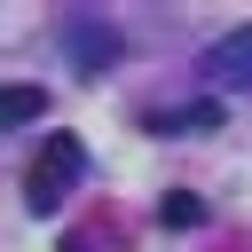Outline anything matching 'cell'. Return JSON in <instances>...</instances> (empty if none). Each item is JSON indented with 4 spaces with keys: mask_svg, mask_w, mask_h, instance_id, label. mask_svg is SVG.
Instances as JSON below:
<instances>
[{
    "mask_svg": "<svg viewBox=\"0 0 252 252\" xmlns=\"http://www.w3.org/2000/svg\"><path fill=\"white\" fill-rule=\"evenodd\" d=\"M87 173V150H79V134H47L39 142V158H32V173H24V205L32 213H55L63 197H71V181Z\"/></svg>",
    "mask_w": 252,
    "mask_h": 252,
    "instance_id": "obj_1",
    "label": "cell"
},
{
    "mask_svg": "<svg viewBox=\"0 0 252 252\" xmlns=\"http://www.w3.org/2000/svg\"><path fill=\"white\" fill-rule=\"evenodd\" d=\"M205 71H213L220 87H252V24H236L228 39H213V55H205Z\"/></svg>",
    "mask_w": 252,
    "mask_h": 252,
    "instance_id": "obj_2",
    "label": "cell"
},
{
    "mask_svg": "<svg viewBox=\"0 0 252 252\" xmlns=\"http://www.w3.org/2000/svg\"><path fill=\"white\" fill-rule=\"evenodd\" d=\"M220 102H181V110H150V134H213Z\"/></svg>",
    "mask_w": 252,
    "mask_h": 252,
    "instance_id": "obj_3",
    "label": "cell"
},
{
    "mask_svg": "<svg viewBox=\"0 0 252 252\" xmlns=\"http://www.w3.org/2000/svg\"><path fill=\"white\" fill-rule=\"evenodd\" d=\"M71 47L87 55V71H102V63H118V47H126V39H118V32H102V24H71Z\"/></svg>",
    "mask_w": 252,
    "mask_h": 252,
    "instance_id": "obj_4",
    "label": "cell"
},
{
    "mask_svg": "<svg viewBox=\"0 0 252 252\" xmlns=\"http://www.w3.org/2000/svg\"><path fill=\"white\" fill-rule=\"evenodd\" d=\"M39 110H47V94H39V87H0V126H32Z\"/></svg>",
    "mask_w": 252,
    "mask_h": 252,
    "instance_id": "obj_5",
    "label": "cell"
},
{
    "mask_svg": "<svg viewBox=\"0 0 252 252\" xmlns=\"http://www.w3.org/2000/svg\"><path fill=\"white\" fill-rule=\"evenodd\" d=\"M158 220H165V228H197V220H205V205H197V197H181V189H173V197H165V205H158Z\"/></svg>",
    "mask_w": 252,
    "mask_h": 252,
    "instance_id": "obj_6",
    "label": "cell"
}]
</instances>
